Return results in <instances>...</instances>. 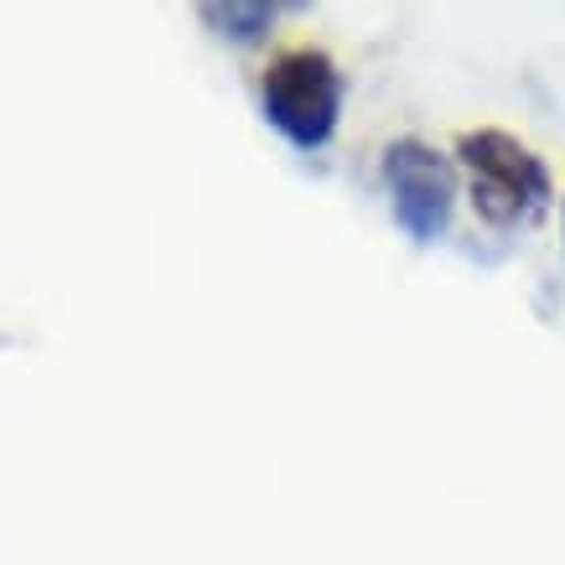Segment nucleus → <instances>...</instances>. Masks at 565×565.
Segmentation results:
<instances>
[{
	"instance_id": "f03ea898",
	"label": "nucleus",
	"mask_w": 565,
	"mask_h": 565,
	"mask_svg": "<svg viewBox=\"0 0 565 565\" xmlns=\"http://www.w3.org/2000/svg\"><path fill=\"white\" fill-rule=\"evenodd\" d=\"M457 156L467 167V188H472L478 218L488 228H498V234L530 228L555 198L550 167L509 130H467L457 140Z\"/></svg>"
},
{
	"instance_id": "7ed1b4c3",
	"label": "nucleus",
	"mask_w": 565,
	"mask_h": 565,
	"mask_svg": "<svg viewBox=\"0 0 565 565\" xmlns=\"http://www.w3.org/2000/svg\"><path fill=\"white\" fill-rule=\"evenodd\" d=\"M384 188H390L394 223L415 244H441L457 213V167L426 140H394L384 146Z\"/></svg>"
},
{
	"instance_id": "f257e3e1",
	"label": "nucleus",
	"mask_w": 565,
	"mask_h": 565,
	"mask_svg": "<svg viewBox=\"0 0 565 565\" xmlns=\"http://www.w3.org/2000/svg\"><path fill=\"white\" fill-rule=\"evenodd\" d=\"M348 78L322 47H286L259 78V115L296 151H322L343 125Z\"/></svg>"
},
{
	"instance_id": "20e7f679",
	"label": "nucleus",
	"mask_w": 565,
	"mask_h": 565,
	"mask_svg": "<svg viewBox=\"0 0 565 565\" xmlns=\"http://www.w3.org/2000/svg\"><path fill=\"white\" fill-rule=\"evenodd\" d=\"M198 17H203L207 26L223 36V42H239V47H249V42H259V36L275 26L280 6H265V0H223V6H203Z\"/></svg>"
}]
</instances>
